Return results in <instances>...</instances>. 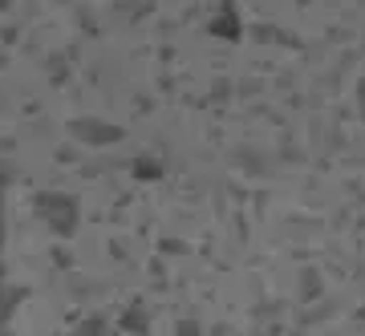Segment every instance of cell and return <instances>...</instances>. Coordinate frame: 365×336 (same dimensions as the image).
I'll use <instances>...</instances> for the list:
<instances>
[{
    "label": "cell",
    "instance_id": "obj_1",
    "mask_svg": "<svg viewBox=\"0 0 365 336\" xmlns=\"http://www.w3.org/2000/svg\"><path fill=\"white\" fill-rule=\"evenodd\" d=\"M41 215L53 223V231L57 235H73V227H78V203L73 199H66V194H41Z\"/></svg>",
    "mask_w": 365,
    "mask_h": 336
}]
</instances>
